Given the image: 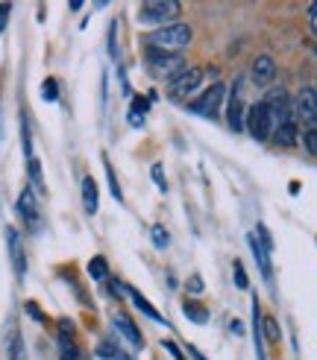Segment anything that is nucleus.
Wrapping results in <instances>:
<instances>
[{"mask_svg":"<svg viewBox=\"0 0 317 360\" xmlns=\"http://www.w3.org/2000/svg\"><path fill=\"white\" fill-rule=\"evenodd\" d=\"M191 39H194V32H191V27H188L185 21H173V24H168V27H158V30H153L150 35H144L147 47L170 50V53L185 50V47L191 44Z\"/></svg>","mask_w":317,"mask_h":360,"instance_id":"obj_1","label":"nucleus"},{"mask_svg":"<svg viewBox=\"0 0 317 360\" xmlns=\"http://www.w3.org/2000/svg\"><path fill=\"white\" fill-rule=\"evenodd\" d=\"M144 62L150 65V70L156 77H168V79H173L176 74L185 70V59L180 56V53L158 50V47H144Z\"/></svg>","mask_w":317,"mask_h":360,"instance_id":"obj_2","label":"nucleus"},{"mask_svg":"<svg viewBox=\"0 0 317 360\" xmlns=\"http://www.w3.org/2000/svg\"><path fill=\"white\" fill-rule=\"evenodd\" d=\"M244 129L250 132L256 141H268V138L273 135V115H271V109H268V103H253V105H247Z\"/></svg>","mask_w":317,"mask_h":360,"instance_id":"obj_3","label":"nucleus"},{"mask_svg":"<svg viewBox=\"0 0 317 360\" xmlns=\"http://www.w3.org/2000/svg\"><path fill=\"white\" fill-rule=\"evenodd\" d=\"M182 15V6L176 4V0H147V4H141L138 9V21L141 24H165L173 21V18Z\"/></svg>","mask_w":317,"mask_h":360,"instance_id":"obj_4","label":"nucleus"},{"mask_svg":"<svg viewBox=\"0 0 317 360\" xmlns=\"http://www.w3.org/2000/svg\"><path fill=\"white\" fill-rule=\"evenodd\" d=\"M226 97V85L223 82H215V85H209L203 97H197L194 103H188V112L191 115H200V117H215L220 112V103Z\"/></svg>","mask_w":317,"mask_h":360,"instance_id":"obj_5","label":"nucleus"},{"mask_svg":"<svg viewBox=\"0 0 317 360\" xmlns=\"http://www.w3.org/2000/svg\"><path fill=\"white\" fill-rule=\"evenodd\" d=\"M200 82H203V70H200V68H185L182 74H176V77L170 79L168 94H170V100H182V97H188L191 91H197Z\"/></svg>","mask_w":317,"mask_h":360,"instance_id":"obj_6","label":"nucleus"},{"mask_svg":"<svg viewBox=\"0 0 317 360\" xmlns=\"http://www.w3.org/2000/svg\"><path fill=\"white\" fill-rule=\"evenodd\" d=\"M241 85H244V79H235L232 91H229V103H226V123L232 132L244 129V117H247V103L241 97Z\"/></svg>","mask_w":317,"mask_h":360,"instance_id":"obj_7","label":"nucleus"},{"mask_svg":"<svg viewBox=\"0 0 317 360\" xmlns=\"http://www.w3.org/2000/svg\"><path fill=\"white\" fill-rule=\"evenodd\" d=\"M18 214H21V220L30 226V231H39V229H42L39 200H35V191H32V188H24L21 196H18Z\"/></svg>","mask_w":317,"mask_h":360,"instance_id":"obj_8","label":"nucleus"},{"mask_svg":"<svg viewBox=\"0 0 317 360\" xmlns=\"http://www.w3.org/2000/svg\"><path fill=\"white\" fill-rule=\"evenodd\" d=\"M294 115L297 120H306L309 126H317V91L314 88H303L294 100Z\"/></svg>","mask_w":317,"mask_h":360,"instance_id":"obj_9","label":"nucleus"},{"mask_svg":"<svg viewBox=\"0 0 317 360\" xmlns=\"http://www.w3.org/2000/svg\"><path fill=\"white\" fill-rule=\"evenodd\" d=\"M6 246H9V258H12V266H15V276L24 278L27 276V255H24V243H21L18 229H6Z\"/></svg>","mask_w":317,"mask_h":360,"instance_id":"obj_10","label":"nucleus"},{"mask_svg":"<svg viewBox=\"0 0 317 360\" xmlns=\"http://www.w3.org/2000/svg\"><path fill=\"white\" fill-rule=\"evenodd\" d=\"M77 340H74V326L70 319H59V360H77Z\"/></svg>","mask_w":317,"mask_h":360,"instance_id":"obj_11","label":"nucleus"},{"mask_svg":"<svg viewBox=\"0 0 317 360\" xmlns=\"http://www.w3.org/2000/svg\"><path fill=\"white\" fill-rule=\"evenodd\" d=\"M250 77L256 85H271L276 77V59L268 56V53H264V56H256V62L250 65Z\"/></svg>","mask_w":317,"mask_h":360,"instance_id":"obj_12","label":"nucleus"},{"mask_svg":"<svg viewBox=\"0 0 317 360\" xmlns=\"http://www.w3.org/2000/svg\"><path fill=\"white\" fill-rule=\"evenodd\" d=\"M247 243H250V252L256 255V264H259V269H261L264 281H271V278H273V269H271V252H268V249H264V246L259 243L256 231H250V235H247Z\"/></svg>","mask_w":317,"mask_h":360,"instance_id":"obj_13","label":"nucleus"},{"mask_svg":"<svg viewBox=\"0 0 317 360\" xmlns=\"http://www.w3.org/2000/svg\"><path fill=\"white\" fill-rule=\"evenodd\" d=\"M273 143L276 147H297V138H299V126H297V120H288V123H282V126H276L273 129Z\"/></svg>","mask_w":317,"mask_h":360,"instance_id":"obj_14","label":"nucleus"},{"mask_svg":"<svg viewBox=\"0 0 317 360\" xmlns=\"http://www.w3.org/2000/svg\"><path fill=\"white\" fill-rule=\"evenodd\" d=\"M115 328H118L123 337L130 340V343H132V349H141V346H144V337H141L138 326H135V322H132L127 314H115Z\"/></svg>","mask_w":317,"mask_h":360,"instance_id":"obj_15","label":"nucleus"},{"mask_svg":"<svg viewBox=\"0 0 317 360\" xmlns=\"http://www.w3.org/2000/svg\"><path fill=\"white\" fill-rule=\"evenodd\" d=\"M123 293H127V296L132 299V304H135V308H138L141 314H147L150 319H156V322H158V326H168V319H165L162 314H158V311L153 308V304H150V302H147L144 296H141V293L135 290V287H127V284H123Z\"/></svg>","mask_w":317,"mask_h":360,"instance_id":"obj_16","label":"nucleus"},{"mask_svg":"<svg viewBox=\"0 0 317 360\" xmlns=\"http://www.w3.org/2000/svg\"><path fill=\"white\" fill-rule=\"evenodd\" d=\"M97 205H100V200H97V182L92 176H85L82 179V208H85L88 217L97 214Z\"/></svg>","mask_w":317,"mask_h":360,"instance_id":"obj_17","label":"nucleus"},{"mask_svg":"<svg viewBox=\"0 0 317 360\" xmlns=\"http://www.w3.org/2000/svg\"><path fill=\"white\" fill-rule=\"evenodd\" d=\"M147 112H150V100H147V97L132 94V105H130L127 120H130L132 126H141V123H144V115H147Z\"/></svg>","mask_w":317,"mask_h":360,"instance_id":"obj_18","label":"nucleus"},{"mask_svg":"<svg viewBox=\"0 0 317 360\" xmlns=\"http://www.w3.org/2000/svg\"><path fill=\"white\" fill-rule=\"evenodd\" d=\"M182 314H185L191 322H197V326H203V322H209V311L203 308L200 302H194V299L182 302Z\"/></svg>","mask_w":317,"mask_h":360,"instance_id":"obj_19","label":"nucleus"},{"mask_svg":"<svg viewBox=\"0 0 317 360\" xmlns=\"http://www.w3.org/2000/svg\"><path fill=\"white\" fill-rule=\"evenodd\" d=\"M88 276H92L94 281H106V278H112V276H109V261H106L103 255L92 258V261H88Z\"/></svg>","mask_w":317,"mask_h":360,"instance_id":"obj_20","label":"nucleus"},{"mask_svg":"<svg viewBox=\"0 0 317 360\" xmlns=\"http://www.w3.org/2000/svg\"><path fill=\"white\" fill-rule=\"evenodd\" d=\"M27 170H30V185H32V191H39V193H44V176H42V165H39V158H27Z\"/></svg>","mask_w":317,"mask_h":360,"instance_id":"obj_21","label":"nucleus"},{"mask_svg":"<svg viewBox=\"0 0 317 360\" xmlns=\"http://www.w3.org/2000/svg\"><path fill=\"white\" fill-rule=\"evenodd\" d=\"M9 360H24V340L18 328L9 331Z\"/></svg>","mask_w":317,"mask_h":360,"instance_id":"obj_22","label":"nucleus"},{"mask_svg":"<svg viewBox=\"0 0 317 360\" xmlns=\"http://www.w3.org/2000/svg\"><path fill=\"white\" fill-rule=\"evenodd\" d=\"M103 170H106V182H109V191H112V196L118 202H123V193H120V188H118V176H115V167L109 165V158L103 161Z\"/></svg>","mask_w":317,"mask_h":360,"instance_id":"obj_23","label":"nucleus"},{"mask_svg":"<svg viewBox=\"0 0 317 360\" xmlns=\"http://www.w3.org/2000/svg\"><path fill=\"white\" fill-rule=\"evenodd\" d=\"M299 138H303V147L309 150V155L317 158V126H306V129L299 132Z\"/></svg>","mask_w":317,"mask_h":360,"instance_id":"obj_24","label":"nucleus"},{"mask_svg":"<svg viewBox=\"0 0 317 360\" xmlns=\"http://www.w3.org/2000/svg\"><path fill=\"white\" fill-rule=\"evenodd\" d=\"M261 334L268 337L271 343H276V340H279V326H276L273 316H261Z\"/></svg>","mask_w":317,"mask_h":360,"instance_id":"obj_25","label":"nucleus"},{"mask_svg":"<svg viewBox=\"0 0 317 360\" xmlns=\"http://www.w3.org/2000/svg\"><path fill=\"white\" fill-rule=\"evenodd\" d=\"M97 357L100 360H120V352L115 349L112 340H103V343L97 346Z\"/></svg>","mask_w":317,"mask_h":360,"instance_id":"obj_26","label":"nucleus"},{"mask_svg":"<svg viewBox=\"0 0 317 360\" xmlns=\"http://www.w3.org/2000/svg\"><path fill=\"white\" fill-rule=\"evenodd\" d=\"M42 97H44L47 103H56V100H59V82H56V79H44Z\"/></svg>","mask_w":317,"mask_h":360,"instance_id":"obj_27","label":"nucleus"},{"mask_svg":"<svg viewBox=\"0 0 317 360\" xmlns=\"http://www.w3.org/2000/svg\"><path fill=\"white\" fill-rule=\"evenodd\" d=\"M21 138H24V155L32 158V135H30V123H27V117H21Z\"/></svg>","mask_w":317,"mask_h":360,"instance_id":"obj_28","label":"nucleus"},{"mask_svg":"<svg viewBox=\"0 0 317 360\" xmlns=\"http://www.w3.org/2000/svg\"><path fill=\"white\" fill-rule=\"evenodd\" d=\"M150 238H153V243H156L158 249H165V246L170 243V238H168V231H165L162 226H153V231H150Z\"/></svg>","mask_w":317,"mask_h":360,"instance_id":"obj_29","label":"nucleus"},{"mask_svg":"<svg viewBox=\"0 0 317 360\" xmlns=\"http://www.w3.org/2000/svg\"><path fill=\"white\" fill-rule=\"evenodd\" d=\"M232 269H235V287H238V290H250V281H247V276H244V264L235 261Z\"/></svg>","mask_w":317,"mask_h":360,"instance_id":"obj_30","label":"nucleus"},{"mask_svg":"<svg viewBox=\"0 0 317 360\" xmlns=\"http://www.w3.org/2000/svg\"><path fill=\"white\" fill-rule=\"evenodd\" d=\"M153 182L158 185V191H168V182H165V167L162 165H153Z\"/></svg>","mask_w":317,"mask_h":360,"instance_id":"obj_31","label":"nucleus"},{"mask_svg":"<svg viewBox=\"0 0 317 360\" xmlns=\"http://www.w3.org/2000/svg\"><path fill=\"white\" fill-rule=\"evenodd\" d=\"M162 346H165V352H168V354H170L173 360H188V357L182 354V349H180V346H176V343H173V340H165V343H162Z\"/></svg>","mask_w":317,"mask_h":360,"instance_id":"obj_32","label":"nucleus"},{"mask_svg":"<svg viewBox=\"0 0 317 360\" xmlns=\"http://www.w3.org/2000/svg\"><path fill=\"white\" fill-rule=\"evenodd\" d=\"M115 35H118V21H112L109 27V56L118 59V41H115Z\"/></svg>","mask_w":317,"mask_h":360,"instance_id":"obj_33","label":"nucleus"},{"mask_svg":"<svg viewBox=\"0 0 317 360\" xmlns=\"http://www.w3.org/2000/svg\"><path fill=\"white\" fill-rule=\"evenodd\" d=\"M27 314L32 316V319H39V322H44V314H42V308L35 302H27Z\"/></svg>","mask_w":317,"mask_h":360,"instance_id":"obj_34","label":"nucleus"},{"mask_svg":"<svg viewBox=\"0 0 317 360\" xmlns=\"http://www.w3.org/2000/svg\"><path fill=\"white\" fill-rule=\"evenodd\" d=\"M9 12H12V6L9 4H0V32L6 30V21H9Z\"/></svg>","mask_w":317,"mask_h":360,"instance_id":"obj_35","label":"nucleus"},{"mask_svg":"<svg viewBox=\"0 0 317 360\" xmlns=\"http://www.w3.org/2000/svg\"><path fill=\"white\" fill-rule=\"evenodd\" d=\"M309 24H311V30L317 32V4L309 6Z\"/></svg>","mask_w":317,"mask_h":360,"instance_id":"obj_36","label":"nucleus"},{"mask_svg":"<svg viewBox=\"0 0 317 360\" xmlns=\"http://www.w3.org/2000/svg\"><path fill=\"white\" fill-rule=\"evenodd\" d=\"M188 290H191V293H200V290H203V281H200L197 276H194V278L188 281Z\"/></svg>","mask_w":317,"mask_h":360,"instance_id":"obj_37","label":"nucleus"},{"mask_svg":"<svg viewBox=\"0 0 317 360\" xmlns=\"http://www.w3.org/2000/svg\"><path fill=\"white\" fill-rule=\"evenodd\" d=\"M188 352H191V357H194V360H206V357L200 354V349H197V346H188Z\"/></svg>","mask_w":317,"mask_h":360,"instance_id":"obj_38","label":"nucleus"},{"mask_svg":"<svg viewBox=\"0 0 317 360\" xmlns=\"http://www.w3.org/2000/svg\"><path fill=\"white\" fill-rule=\"evenodd\" d=\"M314 91H317V88H314Z\"/></svg>","mask_w":317,"mask_h":360,"instance_id":"obj_39","label":"nucleus"}]
</instances>
